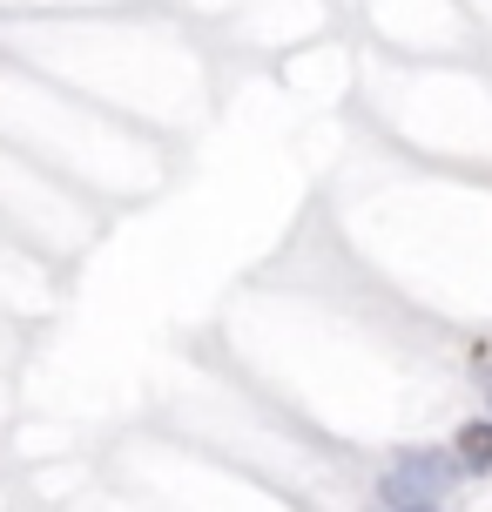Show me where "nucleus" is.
I'll list each match as a JSON object with an SVG mask.
<instances>
[{
    "label": "nucleus",
    "mask_w": 492,
    "mask_h": 512,
    "mask_svg": "<svg viewBox=\"0 0 492 512\" xmlns=\"http://www.w3.org/2000/svg\"><path fill=\"white\" fill-rule=\"evenodd\" d=\"M391 472H405V479H418L425 492H439L445 479H459V465L445 459L439 445H405V452H391Z\"/></svg>",
    "instance_id": "obj_1"
},
{
    "label": "nucleus",
    "mask_w": 492,
    "mask_h": 512,
    "mask_svg": "<svg viewBox=\"0 0 492 512\" xmlns=\"http://www.w3.org/2000/svg\"><path fill=\"white\" fill-rule=\"evenodd\" d=\"M378 512H439V492H425L405 472H385L378 479Z\"/></svg>",
    "instance_id": "obj_3"
},
{
    "label": "nucleus",
    "mask_w": 492,
    "mask_h": 512,
    "mask_svg": "<svg viewBox=\"0 0 492 512\" xmlns=\"http://www.w3.org/2000/svg\"><path fill=\"white\" fill-rule=\"evenodd\" d=\"M452 465H459L466 479L492 472V418H466V425H459V438H452Z\"/></svg>",
    "instance_id": "obj_2"
},
{
    "label": "nucleus",
    "mask_w": 492,
    "mask_h": 512,
    "mask_svg": "<svg viewBox=\"0 0 492 512\" xmlns=\"http://www.w3.org/2000/svg\"><path fill=\"white\" fill-rule=\"evenodd\" d=\"M486 398H492V384H486Z\"/></svg>",
    "instance_id": "obj_4"
}]
</instances>
